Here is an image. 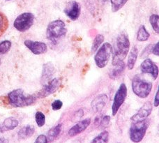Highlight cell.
I'll return each mask as SVG.
<instances>
[{"label":"cell","instance_id":"6da1fadb","mask_svg":"<svg viewBox=\"0 0 159 143\" xmlns=\"http://www.w3.org/2000/svg\"><path fill=\"white\" fill-rule=\"evenodd\" d=\"M8 101L11 106L15 108H24L34 104L37 97L36 94H30L22 89L11 91L7 96Z\"/></svg>","mask_w":159,"mask_h":143},{"label":"cell","instance_id":"7a4b0ae2","mask_svg":"<svg viewBox=\"0 0 159 143\" xmlns=\"http://www.w3.org/2000/svg\"><path fill=\"white\" fill-rule=\"evenodd\" d=\"M130 49V41L126 33H121L117 36L116 41L115 50L112 57V66L117 64L118 63L124 62L126 59Z\"/></svg>","mask_w":159,"mask_h":143},{"label":"cell","instance_id":"3957f363","mask_svg":"<svg viewBox=\"0 0 159 143\" xmlns=\"http://www.w3.org/2000/svg\"><path fill=\"white\" fill-rule=\"evenodd\" d=\"M66 25L61 20L53 21L48 25L46 30L47 39L53 44H57L60 39L66 35Z\"/></svg>","mask_w":159,"mask_h":143},{"label":"cell","instance_id":"277c9868","mask_svg":"<svg viewBox=\"0 0 159 143\" xmlns=\"http://www.w3.org/2000/svg\"><path fill=\"white\" fill-rule=\"evenodd\" d=\"M153 85L151 82L146 81L141 76H135L132 81V90L136 96L141 99L148 97L151 93Z\"/></svg>","mask_w":159,"mask_h":143},{"label":"cell","instance_id":"5b68a950","mask_svg":"<svg viewBox=\"0 0 159 143\" xmlns=\"http://www.w3.org/2000/svg\"><path fill=\"white\" fill-rule=\"evenodd\" d=\"M149 123V119L147 118L133 122L130 126L129 131L130 141L135 143H138L143 141Z\"/></svg>","mask_w":159,"mask_h":143},{"label":"cell","instance_id":"8992f818","mask_svg":"<svg viewBox=\"0 0 159 143\" xmlns=\"http://www.w3.org/2000/svg\"><path fill=\"white\" fill-rule=\"evenodd\" d=\"M94 57V61L98 68H103L108 64L112 53V47L109 43H105L97 50Z\"/></svg>","mask_w":159,"mask_h":143},{"label":"cell","instance_id":"52a82bcc","mask_svg":"<svg viewBox=\"0 0 159 143\" xmlns=\"http://www.w3.org/2000/svg\"><path fill=\"white\" fill-rule=\"evenodd\" d=\"M34 16L32 13H23L19 15L13 22V26L20 32H25L32 27Z\"/></svg>","mask_w":159,"mask_h":143},{"label":"cell","instance_id":"ba28073f","mask_svg":"<svg viewBox=\"0 0 159 143\" xmlns=\"http://www.w3.org/2000/svg\"><path fill=\"white\" fill-rule=\"evenodd\" d=\"M126 96L127 87L126 85L124 83H122L119 86V87L115 95L114 99H113V103L112 105V112L113 116H115L117 114L119 108H121V105L124 103L125 100H126Z\"/></svg>","mask_w":159,"mask_h":143},{"label":"cell","instance_id":"9c48e42d","mask_svg":"<svg viewBox=\"0 0 159 143\" xmlns=\"http://www.w3.org/2000/svg\"><path fill=\"white\" fill-rule=\"evenodd\" d=\"M61 81L59 78H53L45 84L39 92L36 94L37 99H43L56 92L60 87Z\"/></svg>","mask_w":159,"mask_h":143},{"label":"cell","instance_id":"30bf717a","mask_svg":"<svg viewBox=\"0 0 159 143\" xmlns=\"http://www.w3.org/2000/svg\"><path fill=\"white\" fill-rule=\"evenodd\" d=\"M24 44L31 52L36 55H39L47 52L48 46L43 42L34 41L32 40H25Z\"/></svg>","mask_w":159,"mask_h":143},{"label":"cell","instance_id":"8fae6325","mask_svg":"<svg viewBox=\"0 0 159 143\" xmlns=\"http://www.w3.org/2000/svg\"><path fill=\"white\" fill-rule=\"evenodd\" d=\"M64 12L71 21H75L79 18L80 15V5L79 3L75 1L70 2L66 4L64 10Z\"/></svg>","mask_w":159,"mask_h":143},{"label":"cell","instance_id":"7c38bea8","mask_svg":"<svg viewBox=\"0 0 159 143\" xmlns=\"http://www.w3.org/2000/svg\"><path fill=\"white\" fill-rule=\"evenodd\" d=\"M140 70L143 73L151 74L154 80L158 76V67L155 63L150 59H144L140 65Z\"/></svg>","mask_w":159,"mask_h":143},{"label":"cell","instance_id":"4fadbf2b","mask_svg":"<svg viewBox=\"0 0 159 143\" xmlns=\"http://www.w3.org/2000/svg\"><path fill=\"white\" fill-rule=\"evenodd\" d=\"M152 109L153 106L151 102L147 101L144 103V105L139 109L138 112L131 117L130 119L133 122H136L139 121V120L146 119L151 114Z\"/></svg>","mask_w":159,"mask_h":143},{"label":"cell","instance_id":"5bb4252c","mask_svg":"<svg viewBox=\"0 0 159 143\" xmlns=\"http://www.w3.org/2000/svg\"><path fill=\"white\" fill-rule=\"evenodd\" d=\"M91 124V119L87 118L82 121L77 123L75 126H73L72 128H70L69 131V136L70 137H74L78 134L83 132L84 131L87 129V128L89 127Z\"/></svg>","mask_w":159,"mask_h":143},{"label":"cell","instance_id":"9a60e30c","mask_svg":"<svg viewBox=\"0 0 159 143\" xmlns=\"http://www.w3.org/2000/svg\"><path fill=\"white\" fill-rule=\"evenodd\" d=\"M108 100V97L105 94H101L93 99L91 104V106L94 113H98L103 109Z\"/></svg>","mask_w":159,"mask_h":143},{"label":"cell","instance_id":"2e32d148","mask_svg":"<svg viewBox=\"0 0 159 143\" xmlns=\"http://www.w3.org/2000/svg\"><path fill=\"white\" fill-rule=\"evenodd\" d=\"M55 73V68L52 63L48 62L46 64H43L41 79V83L44 85L45 84H46L48 82H49Z\"/></svg>","mask_w":159,"mask_h":143},{"label":"cell","instance_id":"e0dca14e","mask_svg":"<svg viewBox=\"0 0 159 143\" xmlns=\"http://www.w3.org/2000/svg\"><path fill=\"white\" fill-rule=\"evenodd\" d=\"M35 132V128L34 126L27 125L21 128L18 133L19 139L25 140L30 138Z\"/></svg>","mask_w":159,"mask_h":143},{"label":"cell","instance_id":"ac0fdd59","mask_svg":"<svg viewBox=\"0 0 159 143\" xmlns=\"http://www.w3.org/2000/svg\"><path fill=\"white\" fill-rule=\"evenodd\" d=\"M19 124L18 120L16 119L15 117H8V118L6 119L4 122L2 124V127L4 133L5 131H11L13 130L14 128H16L18 127Z\"/></svg>","mask_w":159,"mask_h":143},{"label":"cell","instance_id":"d6986e66","mask_svg":"<svg viewBox=\"0 0 159 143\" xmlns=\"http://www.w3.org/2000/svg\"><path fill=\"white\" fill-rule=\"evenodd\" d=\"M138 57V49L137 46H134L132 48L131 50H130L129 58H128V62H127V67L129 70H132L135 67V64L137 61Z\"/></svg>","mask_w":159,"mask_h":143},{"label":"cell","instance_id":"ffe728a7","mask_svg":"<svg viewBox=\"0 0 159 143\" xmlns=\"http://www.w3.org/2000/svg\"><path fill=\"white\" fill-rule=\"evenodd\" d=\"M114 67L115 68L110 71L109 76L112 79H117L124 72L126 66H125L124 62H121L118 63L117 64L115 65Z\"/></svg>","mask_w":159,"mask_h":143},{"label":"cell","instance_id":"44dd1931","mask_svg":"<svg viewBox=\"0 0 159 143\" xmlns=\"http://www.w3.org/2000/svg\"><path fill=\"white\" fill-rule=\"evenodd\" d=\"M61 124H58L55 126V127H52V128H50L49 131L48 132V135H47V140L48 142H52L53 141L57 138L58 136L59 135V133H61Z\"/></svg>","mask_w":159,"mask_h":143},{"label":"cell","instance_id":"7402d4cb","mask_svg":"<svg viewBox=\"0 0 159 143\" xmlns=\"http://www.w3.org/2000/svg\"><path fill=\"white\" fill-rule=\"evenodd\" d=\"M150 36L149 33L147 31V29L144 25H141L139 28L138 34H137V40L138 41L144 42L147 41Z\"/></svg>","mask_w":159,"mask_h":143},{"label":"cell","instance_id":"603a6c76","mask_svg":"<svg viewBox=\"0 0 159 143\" xmlns=\"http://www.w3.org/2000/svg\"><path fill=\"white\" fill-rule=\"evenodd\" d=\"M109 141V133L104 131L93 140L92 143H107Z\"/></svg>","mask_w":159,"mask_h":143},{"label":"cell","instance_id":"cb8c5ba5","mask_svg":"<svg viewBox=\"0 0 159 143\" xmlns=\"http://www.w3.org/2000/svg\"><path fill=\"white\" fill-rule=\"evenodd\" d=\"M8 25V19L4 13L0 11V37L4 33V31L7 30Z\"/></svg>","mask_w":159,"mask_h":143},{"label":"cell","instance_id":"d4e9b609","mask_svg":"<svg viewBox=\"0 0 159 143\" xmlns=\"http://www.w3.org/2000/svg\"><path fill=\"white\" fill-rule=\"evenodd\" d=\"M104 41V36L102 34H97L94 40H93L92 46V53H93L97 50L101 45Z\"/></svg>","mask_w":159,"mask_h":143},{"label":"cell","instance_id":"484cf974","mask_svg":"<svg viewBox=\"0 0 159 143\" xmlns=\"http://www.w3.org/2000/svg\"><path fill=\"white\" fill-rule=\"evenodd\" d=\"M128 0H110L112 12H117L126 4Z\"/></svg>","mask_w":159,"mask_h":143},{"label":"cell","instance_id":"4316f807","mask_svg":"<svg viewBox=\"0 0 159 143\" xmlns=\"http://www.w3.org/2000/svg\"><path fill=\"white\" fill-rule=\"evenodd\" d=\"M149 22L151 23L153 30L156 33H159V16L158 15L153 14L149 18Z\"/></svg>","mask_w":159,"mask_h":143},{"label":"cell","instance_id":"83f0119b","mask_svg":"<svg viewBox=\"0 0 159 143\" xmlns=\"http://www.w3.org/2000/svg\"><path fill=\"white\" fill-rule=\"evenodd\" d=\"M11 42L8 40H5L0 43V55H5L8 53V51L11 50Z\"/></svg>","mask_w":159,"mask_h":143},{"label":"cell","instance_id":"f1b7e54d","mask_svg":"<svg viewBox=\"0 0 159 143\" xmlns=\"http://www.w3.org/2000/svg\"><path fill=\"white\" fill-rule=\"evenodd\" d=\"M35 120L36 122V124L38 125L39 127H43L45 123V114L41 111H38L36 112L35 114Z\"/></svg>","mask_w":159,"mask_h":143},{"label":"cell","instance_id":"f546056e","mask_svg":"<svg viewBox=\"0 0 159 143\" xmlns=\"http://www.w3.org/2000/svg\"><path fill=\"white\" fill-rule=\"evenodd\" d=\"M110 122V117L109 115H106L103 117H101L99 123L98 127L101 129H105V128L108 127Z\"/></svg>","mask_w":159,"mask_h":143},{"label":"cell","instance_id":"4dcf8cb0","mask_svg":"<svg viewBox=\"0 0 159 143\" xmlns=\"http://www.w3.org/2000/svg\"><path fill=\"white\" fill-rule=\"evenodd\" d=\"M153 47H154V45L153 44H150L149 45H147L141 54V58H144V57H148L150 54L152 53Z\"/></svg>","mask_w":159,"mask_h":143},{"label":"cell","instance_id":"1f68e13d","mask_svg":"<svg viewBox=\"0 0 159 143\" xmlns=\"http://www.w3.org/2000/svg\"><path fill=\"white\" fill-rule=\"evenodd\" d=\"M52 109L55 111L60 110L62 108V105H63V102L60 100H55L52 104Z\"/></svg>","mask_w":159,"mask_h":143},{"label":"cell","instance_id":"d6a6232c","mask_svg":"<svg viewBox=\"0 0 159 143\" xmlns=\"http://www.w3.org/2000/svg\"><path fill=\"white\" fill-rule=\"evenodd\" d=\"M34 143H48L46 136L44 135H40L36 139Z\"/></svg>","mask_w":159,"mask_h":143},{"label":"cell","instance_id":"836d02e7","mask_svg":"<svg viewBox=\"0 0 159 143\" xmlns=\"http://www.w3.org/2000/svg\"><path fill=\"white\" fill-rule=\"evenodd\" d=\"M152 53L154 54V55H159V43H157V44L154 45V47H153L152 49Z\"/></svg>","mask_w":159,"mask_h":143},{"label":"cell","instance_id":"e575fe53","mask_svg":"<svg viewBox=\"0 0 159 143\" xmlns=\"http://www.w3.org/2000/svg\"><path fill=\"white\" fill-rule=\"evenodd\" d=\"M159 105V91L158 90L157 91V94H156L155 99H154V105L156 107H158Z\"/></svg>","mask_w":159,"mask_h":143},{"label":"cell","instance_id":"d590c367","mask_svg":"<svg viewBox=\"0 0 159 143\" xmlns=\"http://www.w3.org/2000/svg\"><path fill=\"white\" fill-rule=\"evenodd\" d=\"M0 143H9L7 139L4 138H0Z\"/></svg>","mask_w":159,"mask_h":143},{"label":"cell","instance_id":"8d00e7d4","mask_svg":"<svg viewBox=\"0 0 159 143\" xmlns=\"http://www.w3.org/2000/svg\"><path fill=\"white\" fill-rule=\"evenodd\" d=\"M1 64H2V60L0 59V65H1Z\"/></svg>","mask_w":159,"mask_h":143},{"label":"cell","instance_id":"74e56055","mask_svg":"<svg viewBox=\"0 0 159 143\" xmlns=\"http://www.w3.org/2000/svg\"><path fill=\"white\" fill-rule=\"evenodd\" d=\"M7 1H11V0H7Z\"/></svg>","mask_w":159,"mask_h":143}]
</instances>
